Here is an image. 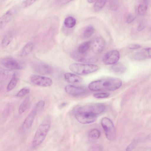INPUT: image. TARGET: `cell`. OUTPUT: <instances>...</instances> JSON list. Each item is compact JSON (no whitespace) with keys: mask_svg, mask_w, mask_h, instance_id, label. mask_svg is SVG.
Instances as JSON below:
<instances>
[{"mask_svg":"<svg viewBox=\"0 0 151 151\" xmlns=\"http://www.w3.org/2000/svg\"><path fill=\"white\" fill-rule=\"evenodd\" d=\"M122 84V81L120 79L109 78L93 81L89 84L88 87L90 90L93 91H113L120 88Z\"/></svg>","mask_w":151,"mask_h":151,"instance_id":"1","label":"cell"},{"mask_svg":"<svg viewBox=\"0 0 151 151\" xmlns=\"http://www.w3.org/2000/svg\"><path fill=\"white\" fill-rule=\"evenodd\" d=\"M51 124L50 117L46 116L38 127L32 142V146L35 148L39 146L44 141L50 130Z\"/></svg>","mask_w":151,"mask_h":151,"instance_id":"2","label":"cell"},{"mask_svg":"<svg viewBox=\"0 0 151 151\" xmlns=\"http://www.w3.org/2000/svg\"><path fill=\"white\" fill-rule=\"evenodd\" d=\"M99 68L98 65L91 64L74 63L69 66V68L71 71L81 75L92 73L97 70Z\"/></svg>","mask_w":151,"mask_h":151,"instance_id":"3","label":"cell"},{"mask_svg":"<svg viewBox=\"0 0 151 151\" xmlns=\"http://www.w3.org/2000/svg\"><path fill=\"white\" fill-rule=\"evenodd\" d=\"M101 124L107 138L109 140H114L116 137V130L111 121L108 118L104 117L101 121Z\"/></svg>","mask_w":151,"mask_h":151,"instance_id":"4","label":"cell"},{"mask_svg":"<svg viewBox=\"0 0 151 151\" xmlns=\"http://www.w3.org/2000/svg\"><path fill=\"white\" fill-rule=\"evenodd\" d=\"M106 108L105 105L102 103H91L79 107L77 111L86 112L97 115L103 112Z\"/></svg>","mask_w":151,"mask_h":151,"instance_id":"5","label":"cell"},{"mask_svg":"<svg viewBox=\"0 0 151 151\" xmlns=\"http://www.w3.org/2000/svg\"><path fill=\"white\" fill-rule=\"evenodd\" d=\"M0 63L4 66L12 70H20L24 68L25 64L12 57H6L0 60Z\"/></svg>","mask_w":151,"mask_h":151,"instance_id":"6","label":"cell"},{"mask_svg":"<svg viewBox=\"0 0 151 151\" xmlns=\"http://www.w3.org/2000/svg\"><path fill=\"white\" fill-rule=\"evenodd\" d=\"M75 116L76 119L79 122L83 124L93 122L97 118V115L86 112L77 111Z\"/></svg>","mask_w":151,"mask_h":151,"instance_id":"7","label":"cell"},{"mask_svg":"<svg viewBox=\"0 0 151 151\" xmlns=\"http://www.w3.org/2000/svg\"><path fill=\"white\" fill-rule=\"evenodd\" d=\"M30 81L33 84L42 87L50 86L52 84L51 78L39 75H32L31 77Z\"/></svg>","mask_w":151,"mask_h":151,"instance_id":"8","label":"cell"},{"mask_svg":"<svg viewBox=\"0 0 151 151\" xmlns=\"http://www.w3.org/2000/svg\"><path fill=\"white\" fill-rule=\"evenodd\" d=\"M119 58V52L116 50H112L108 52L105 55L103 60L105 64H114L117 63Z\"/></svg>","mask_w":151,"mask_h":151,"instance_id":"9","label":"cell"},{"mask_svg":"<svg viewBox=\"0 0 151 151\" xmlns=\"http://www.w3.org/2000/svg\"><path fill=\"white\" fill-rule=\"evenodd\" d=\"M106 45L105 40L101 37H98L93 42L92 45V51L95 54H100L104 51Z\"/></svg>","mask_w":151,"mask_h":151,"instance_id":"10","label":"cell"},{"mask_svg":"<svg viewBox=\"0 0 151 151\" xmlns=\"http://www.w3.org/2000/svg\"><path fill=\"white\" fill-rule=\"evenodd\" d=\"M33 70L36 73L42 75L50 74L52 72V67L46 63L36 62L33 64Z\"/></svg>","mask_w":151,"mask_h":151,"instance_id":"11","label":"cell"},{"mask_svg":"<svg viewBox=\"0 0 151 151\" xmlns=\"http://www.w3.org/2000/svg\"><path fill=\"white\" fill-rule=\"evenodd\" d=\"M37 113L33 109L28 114L20 128V131L22 132L26 131L32 126Z\"/></svg>","mask_w":151,"mask_h":151,"instance_id":"12","label":"cell"},{"mask_svg":"<svg viewBox=\"0 0 151 151\" xmlns=\"http://www.w3.org/2000/svg\"><path fill=\"white\" fill-rule=\"evenodd\" d=\"M65 90L67 94L75 96L84 95L86 92V90L83 88L71 85L65 86Z\"/></svg>","mask_w":151,"mask_h":151,"instance_id":"13","label":"cell"},{"mask_svg":"<svg viewBox=\"0 0 151 151\" xmlns=\"http://www.w3.org/2000/svg\"><path fill=\"white\" fill-rule=\"evenodd\" d=\"M134 59L140 60L151 58V47H147L134 54L132 57Z\"/></svg>","mask_w":151,"mask_h":151,"instance_id":"14","label":"cell"},{"mask_svg":"<svg viewBox=\"0 0 151 151\" xmlns=\"http://www.w3.org/2000/svg\"><path fill=\"white\" fill-rule=\"evenodd\" d=\"M65 81L71 84H77L81 83L82 78L78 76L70 73H66L64 75Z\"/></svg>","mask_w":151,"mask_h":151,"instance_id":"15","label":"cell"},{"mask_svg":"<svg viewBox=\"0 0 151 151\" xmlns=\"http://www.w3.org/2000/svg\"><path fill=\"white\" fill-rule=\"evenodd\" d=\"M13 14L12 12L10 10L7 11L0 18V29H3L11 19Z\"/></svg>","mask_w":151,"mask_h":151,"instance_id":"16","label":"cell"},{"mask_svg":"<svg viewBox=\"0 0 151 151\" xmlns=\"http://www.w3.org/2000/svg\"><path fill=\"white\" fill-rule=\"evenodd\" d=\"M113 72L116 73H122L125 72L126 69L125 66L121 63H116L114 64L111 67Z\"/></svg>","mask_w":151,"mask_h":151,"instance_id":"17","label":"cell"},{"mask_svg":"<svg viewBox=\"0 0 151 151\" xmlns=\"http://www.w3.org/2000/svg\"><path fill=\"white\" fill-rule=\"evenodd\" d=\"M30 102V98L29 96L26 97L20 104L19 109L18 112L20 114L24 113L28 108Z\"/></svg>","mask_w":151,"mask_h":151,"instance_id":"18","label":"cell"},{"mask_svg":"<svg viewBox=\"0 0 151 151\" xmlns=\"http://www.w3.org/2000/svg\"><path fill=\"white\" fill-rule=\"evenodd\" d=\"M91 46V42L89 41L83 42L79 46L77 51L79 53L84 55L89 49Z\"/></svg>","mask_w":151,"mask_h":151,"instance_id":"19","label":"cell"},{"mask_svg":"<svg viewBox=\"0 0 151 151\" xmlns=\"http://www.w3.org/2000/svg\"><path fill=\"white\" fill-rule=\"evenodd\" d=\"M148 1H143L138 6L137 12L140 15H142L146 12L148 8Z\"/></svg>","mask_w":151,"mask_h":151,"instance_id":"20","label":"cell"},{"mask_svg":"<svg viewBox=\"0 0 151 151\" xmlns=\"http://www.w3.org/2000/svg\"><path fill=\"white\" fill-rule=\"evenodd\" d=\"M71 55L72 58L76 61L88 63V60L85 58L83 55L79 53L78 51L73 52Z\"/></svg>","mask_w":151,"mask_h":151,"instance_id":"21","label":"cell"},{"mask_svg":"<svg viewBox=\"0 0 151 151\" xmlns=\"http://www.w3.org/2000/svg\"><path fill=\"white\" fill-rule=\"evenodd\" d=\"M18 80V78L15 73H14L12 79L7 87V91L9 92L12 90L16 86Z\"/></svg>","mask_w":151,"mask_h":151,"instance_id":"22","label":"cell"},{"mask_svg":"<svg viewBox=\"0 0 151 151\" xmlns=\"http://www.w3.org/2000/svg\"><path fill=\"white\" fill-rule=\"evenodd\" d=\"M33 44L31 42L27 43L23 47L20 53V56H25L30 53L32 50Z\"/></svg>","mask_w":151,"mask_h":151,"instance_id":"23","label":"cell"},{"mask_svg":"<svg viewBox=\"0 0 151 151\" xmlns=\"http://www.w3.org/2000/svg\"><path fill=\"white\" fill-rule=\"evenodd\" d=\"M64 23L65 26L66 28H71L75 25L76 20L74 17L72 16H69L65 19Z\"/></svg>","mask_w":151,"mask_h":151,"instance_id":"24","label":"cell"},{"mask_svg":"<svg viewBox=\"0 0 151 151\" xmlns=\"http://www.w3.org/2000/svg\"><path fill=\"white\" fill-rule=\"evenodd\" d=\"M13 37L12 34L8 33L4 37L1 42V46L3 47H7L10 43Z\"/></svg>","mask_w":151,"mask_h":151,"instance_id":"25","label":"cell"},{"mask_svg":"<svg viewBox=\"0 0 151 151\" xmlns=\"http://www.w3.org/2000/svg\"><path fill=\"white\" fill-rule=\"evenodd\" d=\"M101 133L100 131L96 129L91 130L89 133L88 137L89 138L92 140L98 139L100 137Z\"/></svg>","mask_w":151,"mask_h":151,"instance_id":"26","label":"cell"},{"mask_svg":"<svg viewBox=\"0 0 151 151\" xmlns=\"http://www.w3.org/2000/svg\"><path fill=\"white\" fill-rule=\"evenodd\" d=\"M107 0H97L96 1L94 6V10L98 12L101 10L105 6Z\"/></svg>","mask_w":151,"mask_h":151,"instance_id":"27","label":"cell"},{"mask_svg":"<svg viewBox=\"0 0 151 151\" xmlns=\"http://www.w3.org/2000/svg\"><path fill=\"white\" fill-rule=\"evenodd\" d=\"M94 31V28L92 26H87L84 31L83 36L84 37L86 38L90 37L93 33Z\"/></svg>","mask_w":151,"mask_h":151,"instance_id":"28","label":"cell"},{"mask_svg":"<svg viewBox=\"0 0 151 151\" xmlns=\"http://www.w3.org/2000/svg\"><path fill=\"white\" fill-rule=\"evenodd\" d=\"M45 105L44 101L42 100H40L36 104L33 109L38 113L43 109Z\"/></svg>","mask_w":151,"mask_h":151,"instance_id":"29","label":"cell"},{"mask_svg":"<svg viewBox=\"0 0 151 151\" xmlns=\"http://www.w3.org/2000/svg\"><path fill=\"white\" fill-rule=\"evenodd\" d=\"M88 151H104V148L102 145L96 144L90 146Z\"/></svg>","mask_w":151,"mask_h":151,"instance_id":"30","label":"cell"},{"mask_svg":"<svg viewBox=\"0 0 151 151\" xmlns=\"http://www.w3.org/2000/svg\"><path fill=\"white\" fill-rule=\"evenodd\" d=\"M30 89L28 87H24L21 89L19 91L16 96L18 97L23 96L29 93L30 92Z\"/></svg>","mask_w":151,"mask_h":151,"instance_id":"31","label":"cell"},{"mask_svg":"<svg viewBox=\"0 0 151 151\" xmlns=\"http://www.w3.org/2000/svg\"><path fill=\"white\" fill-rule=\"evenodd\" d=\"M110 94L107 92L96 93L93 94V96L97 99H102L108 97Z\"/></svg>","mask_w":151,"mask_h":151,"instance_id":"32","label":"cell"},{"mask_svg":"<svg viewBox=\"0 0 151 151\" xmlns=\"http://www.w3.org/2000/svg\"><path fill=\"white\" fill-rule=\"evenodd\" d=\"M119 6V3L117 1H111L109 3V7L111 9L115 10L117 9Z\"/></svg>","mask_w":151,"mask_h":151,"instance_id":"33","label":"cell"},{"mask_svg":"<svg viewBox=\"0 0 151 151\" xmlns=\"http://www.w3.org/2000/svg\"><path fill=\"white\" fill-rule=\"evenodd\" d=\"M137 141L134 139L127 147L126 151H131L135 148L137 143Z\"/></svg>","mask_w":151,"mask_h":151,"instance_id":"34","label":"cell"},{"mask_svg":"<svg viewBox=\"0 0 151 151\" xmlns=\"http://www.w3.org/2000/svg\"><path fill=\"white\" fill-rule=\"evenodd\" d=\"M136 16L132 14H129L127 19L126 22L128 23H132L136 19Z\"/></svg>","mask_w":151,"mask_h":151,"instance_id":"35","label":"cell"},{"mask_svg":"<svg viewBox=\"0 0 151 151\" xmlns=\"http://www.w3.org/2000/svg\"><path fill=\"white\" fill-rule=\"evenodd\" d=\"M36 1L35 0H27L23 1L22 3V5L24 7H28Z\"/></svg>","mask_w":151,"mask_h":151,"instance_id":"36","label":"cell"},{"mask_svg":"<svg viewBox=\"0 0 151 151\" xmlns=\"http://www.w3.org/2000/svg\"><path fill=\"white\" fill-rule=\"evenodd\" d=\"M141 46L138 44H132L128 45V47L129 49L131 50L137 49L140 48Z\"/></svg>","mask_w":151,"mask_h":151,"instance_id":"37","label":"cell"},{"mask_svg":"<svg viewBox=\"0 0 151 151\" xmlns=\"http://www.w3.org/2000/svg\"><path fill=\"white\" fill-rule=\"evenodd\" d=\"M146 26L145 23L144 21H142L139 23L137 27V30L138 31H141L143 30Z\"/></svg>","mask_w":151,"mask_h":151,"instance_id":"38","label":"cell"},{"mask_svg":"<svg viewBox=\"0 0 151 151\" xmlns=\"http://www.w3.org/2000/svg\"><path fill=\"white\" fill-rule=\"evenodd\" d=\"M67 103L66 102H64L62 104H61L59 106V108L60 109H61L64 107L67 104Z\"/></svg>","mask_w":151,"mask_h":151,"instance_id":"39","label":"cell"},{"mask_svg":"<svg viewBox=\"0 0 151 151\" xmlns=\"http://www.w3.org/2000/svg\"><path fill=\"white\" fill-rule=\"evenodd\" d=\"M87 2L90 3H93L96 1L95 0H88L87 1Z\"/></svg>","mask_w":151,"mask_h":151,"instance_id":"40","label":"cell"},{"mask_svg":"<svg viewBox=\"0 0 151 151\" xmlns=\"http://www.w3.org/2000/svg\"><path fill=\"white\" fill-rule=\"evenodd\" d=\"M148 138L149 140H151V134L149 135L148 136Z\"/></svg>","mask_w":151,"mask_h":151,"instance_id":"41","label":"cell"},{"mask_svg":"<svg viewBox=\"0 0 151 151\" xmlns=\"http://www.w3.org/2000/svg\"><path fill=\"white\" fill-rule=\"evenodd\" d=\"M150 33L151 34V28L150 29Z\"/></svg>","mask_w":151,"mask_h":151,"instance_id":"42","label":"cell"}]
</instances>
